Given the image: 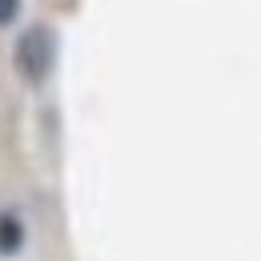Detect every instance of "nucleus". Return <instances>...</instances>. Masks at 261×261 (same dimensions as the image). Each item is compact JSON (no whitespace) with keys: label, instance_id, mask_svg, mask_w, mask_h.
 Instances as JSON below:
<instances>
[{"label":"nucleus","instance_id":"obj_1","mask_svg":"<svg viewBox=\"0 0 261 261\" xmlns=\"http://www.w3.org/2000/svg\"><path fill=\"white\" fill-rule=\"evenodd\" d=\"M16 68L33 85H40L48 76V68H53V33L48 29H29L16 40Z\"/></svg>","mask_w":261,"mask_h":261},{"label":"nucleus","instance_id":"obj_2","mask_svg":"<svg viewBox=\"0 0 261 261\" xmlns=\"http://www.w3.org/2000/svg\"><path fill=\"white\" fill-rule=\"evenodd\" d=\"M24 241V229L12 213H0V253H16Z\"/></svg>","mask_w":261,"mask_h":261},{"label":"nucleus","instance_id":"obj_3","mask_svg":"<svg viewBox=\"0 0 261 261\" xmlns=\"http://www.w3.org/2000/svg\"><path fill=\"white\" fill-rule=\"evenodd\" d=\"M16 8H20V0H0V24H12Z\"/></svg>","mask_w":261,"mask_h":261}]
</instances>
